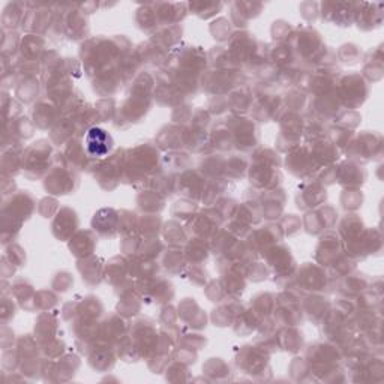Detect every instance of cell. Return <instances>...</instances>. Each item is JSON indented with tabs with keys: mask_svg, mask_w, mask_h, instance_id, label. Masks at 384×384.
I'll list each match as a JSON object with an SVG mask.
<instances>
[{
	"mask_svg": "<svg viewBox=\"0 0 384 384\" xmlns=\"http://www.w3.org/2000/svg\"><path fill=\"white\" fill-rule=\"evenodd\" d=\"M323 20L335 23L338 26H350L354 15V3H321Z\"/></svg>",
	"mask_w": 384,
	"mask_h": 384,
	"instance_id": "5b68a950",
	"label": "cell"
},
{
	"mask_svg": "<svg viewBox=\"0 0 384 384\" xmlns=\"http://www.w3.org/2000/svg\"><path fill=\"white\" fill-rule=\"evenodd\" d=\"M263 10V3L257 2H234L232 3V14H237L239 17L233 19L236 26H246L251 19H255Z\"/></svg>",
	"mask_w": 384,
	"mask_h": 384,
	"instance_id": "8fae6325",
	"label": "cell"
},
{
	"mask_svg": "<svg viewBox=\"0 0 384 384\" xmlns=\"http://www.w3.org/2000/svg\"><path fill=\"white\" fill-rule=\"evenodd\" d=\"M15 315V305L12 302V299L6 297L5 294L2 296V321L6 324Z\"/></svg>",
	"mask_w": 384,
	"mask_h": 384,
	"instance_id": "ac0fdd59",
	"label": "cell"
},
{
	"mask_svg": "<svg viewBox=\"0 0 384 384\" xmlns=\"http://www.w3.org/2000/svg\"><path fill=\"white\" fill-rule=\"evenodd\" d=\"M5 257L10 260L15 267L26 266V264H24L26 263V254H24V251H23V248H21L20 245L11 243L10 246H8Z\"/></svg>",
	"mask_w": 384,
	"mask_h": 384,
	"instance_id": "9a60e30c",
	"label": "cell"
},
{
	"mask_svg": "<svg viewBox=\"0 0 384 384\" xmlns=\"http://www.w3.org/2000/svg\"><path fill=\"white\" fill-rule=\"evenodd\" d=\"M188 8H190L192 14L199 15L200 19L208 20V19H210V17L216 15L221 10H223L224 3H221V2H218V3H215V2H191V3H188Z\"/></svg>",
	"mask_w": 384,
	"mask_h": 384,
	"instance_id": "5bb4252c",
	"label": "cell"
},
{
	"mask_svg": "<svg viewBox=\"0 0 384 384\" xmlns=\"http://www.w3.org/2000/svg\"><path fill=\"white\" fill-rule=\"evenodd\" d=\"M168 232H165L167 234V239L170 242H172L173 245H179V243H182L186 236H185V232L182 230V227L179 225L177 223H170L168 224Z\"/></svg>",
	"mask_w": 384,
	"mask_h": 384,
	"instance_id": "e0dca14e",
	"label": "cell"
},
{
	"mask_svg": "<svg viewBox=\"0 0 384 384\" xmlns=\"http://www.w3.org/2000/svg\"><path fill=\"white\" fill-rule=\"evenodd\" d=\"M15 95H17V98L24 102H32L33 99L38 98L39 86H38L35 75H24V79L17 83Z\"/></svg>",
	"mask_w": 384,
	"mask_h": 384,
	"instance_id": "7c38bea8",
	"label": "cell"
},
{
	"mask_svg": "<svg viewBox=\"0 0 384 384\" xmlns=\"http://www.w3.org/2000/svg\"><path fill=\"white\" fill-rule=\"evenodd\" d=\"M74 8L75 5H72V11H68L70 14L63 15V30L71 39L86 38L89 33V21L83 11H74Z\"/></svg>",
	"mask_w": 384,
	"mask_h": 384,
	"instance_id": "ba28073f",
	"label": "cell"
},
{
	"mask_svg": "<svg viewBox=\"0 0 384 384\" xmlns=\"http://www.w3.org/2000/svg\"><path fill=\"white\" fill-rule=\"evenodd\" d=\"M35 210V201L28 191H19L10 199H3L2 206V243L12 242L19 234L24 219H28Z\"/></svg>",
	"mask_w": 384,
	"mask_h": 384,
	"instance_id": "6da1fadb",
	"label": "cell"
},
{
	"mask_svg": "<svg viewBox=\"0 0 384 384\" xmlns=\"http://www.w3.org/2000/svg\"><path fill=\"white\" fill-rule=\"evenodd\" d=\"M53 148L47 140H39L33 143L26 150H23V173L29 179H38L48 172L51 164Z\"/></svg>",
	"mask_w": 384,
	"mask_h": 384,
	"instance_id": "7a4b0ae2",
	"label": "cell"
},
{
	"mask_svg": "<svg viewBox=\"0 0 384 384\" xmlns=\"http://www.w3.org/2000/svg\"><path fill=\"white\" fill-rule=\"evenodd\" d=\"M90 159H101L107 156L113 149V137L105 130L98 126H92L86 131L83 143Z\"/></svg>",
	"mask_w": 384,
	"mask_h": 384,
	"instance_id": "3957f363",
	"label": "cell"
},
{
	"mask_svg": "<svg viewBox=\"0 0 384 384\" xmlns=\"http://www.w3.org/2000/svg\"><path fill=\"white\" fill-rule=\"evenodd\" d=\"M57 108L59 107L51 101H39L33 107V123L41 128V130H48V128L57 125V122L61 121L59 119L61 112Z\"/></svg>",
	"mask_w": 384,
	"mask_h": 384,
	"instance_id": "52a82bcc",
	"label": "cell"
},
{
	"mask_svg": "<svg viewBox=\"0 0 384 384\" xmlns=\"http://www.w3.org/2000/svg\"><path fill=\"white\" fill-rule=\"evenodd\" d=\"M97 245V239L92 236L90 232H84V242H81V236L80 233L75 234L71 239V243H70V248L74 252V255L80 259H88L89 255L92 254L93 248H95Z\"/></svg>",
	"mask_w": 384,
	"mask_h": 384,
	"instance_id": "4fadbf2b",
	"label": "cell"
},
{
	"mask_svg": "<svg viewBox=\"0 0 384 384\" xmlns=\"http://www.w3.org/2000/svg\"><path fill=\"white\" fill-rule=\"evenodd\" d=\"M119 213L113 209H102L99 210L95 218H93V228H95V232H98L101 236H114L117 228L121 227L119 224Z\"/></svg>",
	"mask_w": 384,
	"mask_h": 384,
	"instance_id": "9c48e42d",
	"label": "cell"
},
{
	"mask_svg": "<svg viewBox=\"0 0 384 384\" xmlns=\"http://www.w3.org/2000/svg\"><path fill=\"white\" fill-rule=\"evenodd\" d=\"M77 185H79V177L71 170H66V167H54L47 174L44 182L46 190L51 194H71Z\"/></svg>",
	"mask_w": 384,
	"mask_h": 384,
	"instance_id": "277c9868",
	"label": "cell"
},
{
	"mask_svg": "<svg viewBox=\"0 0 384 384\" xmlns=\"http://www.w3.org/2000/svg\"><path fill=\"white\" fill-rule=\"evenodd\" d=\"M77 227H79V218H77V213L74 210L68 208L59 210L53 223V233L59 241H68V239L72 237Z\"/></svg>",
	"mask_w": 384,
	"mask_h": 384,
	"instance_id": "8992f818",
	"label": "cell"
},
{
	"mask_svg": "<svg viewBox=\"0 0 384 384\" xmlns=\"http://www.w3.org/2000/svg\"><path fill=\"white\" fill-rule=\"evenodd\" d=\"M210 30L213 33V37L221 39V41H224V39H230L232 38V26H230V23L225 20V19H219L218 21L213 23L210 26Z\"/></svg>",
	"mask_w": 384,
	"mask_h": 384,
	"instance_id": "2e32d148",
	"label": "cell"
},
{
	"mask_svg": "<svg viewBox=\"0 0 384 384\" xmlns=\"http://www.w3.org/2000/svg\"><path fill=\"white\" fill-rule=\"evenodd\" d=\"M28 14L26 3L21 2H10L2 12V30L15 32L17 28H21L24 17Z\"/></svg>",
	"mask_w": 384,
	"mask_h": 384,
	"instance_id": "30bf717a",
	"label": "cell"
}]
</instances>
